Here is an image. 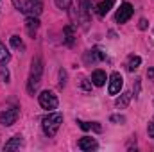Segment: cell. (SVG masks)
<instances>
[{
  "label": "cell",
  "mask_w": 154,
  "mask_h": 152,
  "mask_svg": "<svg viewBox=\"0 0 154 152\" xmlns=\"http://www.w3.org/2000/svg\"><path fill=\"white\" fill-rule=\"evenodd\" d=\"M41 74H43V61H41V57H34L31 63V75L27 81V91L31 95H34L38 91L39 84H41Z\"/></svg>",
  "instance_id": "obj_1"
},
{
  "label": "cell",
  "mask_w": 154,
  "mask_h": 152,
  "mask_svg": "<svg viewBox=\"0 0 154 152\" xmlns=\"http://www.w3.org/2000/svg\"><path fill=\"white\" fill-rule=\"evenodd\" d=\"M61 123H63V114H61V113H48L43 120H41L43 132H45L48 138L56 136V132L59 131Z\"/></svg>",
  "instance_id": "obj_2"
},
{
  "label": "cell",
  "mask_w": 154,
  "mask_h": 152,
  "mask_svg": "<svg viewBox=\"0 0 154 152\" xmlns=\"http://www.w3.org/2000/svg\"><path fill=\"white\" fill-rule=\"evenodd\" d=\"M39 106L43 109H56L57 108V97L52 91H41L39 93Z\"/></svg>",
  "instance_id": "obj_3"
},
{
  "label": "cell",
  "mask_w": 154,
  "mask_h": 152,
  "mask_svg": "<svg viewBox=\"0 0 154 152\" xmlns=\"http://www.w3.org/2000/svg\"><path fill=\"white\" fill-rule=\"evenodd\" d=\"M18 114H20V111L16 108H9V109H5V111L0 113V123L5 125V127H9V125H13L18 120Z\"/></svg>",
  "instance_id": "obj_4"
},
{
  "label": "cell",
  "mask_w": 154,
  "mask_h": 152,
  "mask_svg": "<svg viewBox=\"0 0 154 152\" xmlns=\"http://www.w3.org/2000/svg\"><path fill=\"white\" fill-rule=\"evenodd\" d=\"M122 86H124V77L120 75L118 72H113L111 77H109V88H108L109 95H116V93H120Z\"/></svg>",
  "instance_id": "obj_5"
},
{
  "label": "cell",
  "mask_w": 154,
  "mask_h": 152,
  "mask_svg": "<svg viewBox=\"0 0 154 152\" xmlns=\"http://www.w3.org/2000/svg\"><path fill=\"white\" fill-rule=\"evenodd\" d=\"M131 16H133V5L125 2V4H122V5H120V9L116 11L115 18H116V22H118V23H125Z\"/></svg>",
  "instance_id": "obj_6"
},
{
  "label": "cell",
  "mask_w": 154,
  "mask_h": 152,
  "mask_svg": "<svg viewBox=\"0 0 154 152\" xmlns=\"http://www.w3.org/2000/svg\"><path fill=\"white\" fill-rule=\"evenodd\" d=\"M25 29H27V34H29L31 38H34V36H36V32H38V29H39L38 16L29 14V16H27V20H25Z\"/></svg>",
  "instance_id": "obj_7"
},
{
  "label": "cell",
  "mask_w": 154,
  "mask_h": 152,
  "mask_svg": "<svg viewBox=\"0 0 154 152\" xmlns=\"http://www.w3.org/2000/svg\"><path fill=\"white\" fill-rule=\"evenodd\" d=\"M102 59H106V56L99 50V48H91V50H88V52H84V63H97V61H102Z\"/></svg>",
  "instance_id": "obj_8"
},
{
  "label": "cell",
  "mask_w": 154,
  "mask_h": 152,
  "mask_svg": "<svg viewBox=\"0 0 154 152\" xmlns=\"http://www.w3.org/2000/svg\"><path fill=\"white\" fill-rule=\"evenodd\" d=\"M113 5H115V0H100L97 4V14L99 16H106L113 9Z\"/></svg>",
  "instance_id": "obj_9"
},
{
  "label": "cell",
  "mask_w": 154,
  "mask_h": 152,
  "mask_svg": "<svg viewBox=\"0 0 154 152\" xmlns=\"http://www.w3.org/2000/svg\"><path fill=\"white\" fill-rule=\"evenodd\" d=\"M97 147H99V143H97L93 138L84 136V138L79 140V149H81V150H95Z\"/></svg>",
  "instance_id": "obj_10"
},
{
  "label": "cell",
  "mask_w": 154,
  "mask_h": 152,
  "mask_svg": "<svg viewBox=\"0 0 154 152\" xmlns=\"http://www.w3.org/2000/svg\"><path fill=\"white\" fill-rule=\"evenodd\" d=\"M22 145H23V140H22L20 134H16V136H13V138L4 145V150H16V149H20Z\"/></svg>",
  "instance_id": "obj_11"
},
{
  "label": "cell",
  "mask_w": 154,
  "mask_h": 152,
  "mask_svg": "<svg viewBox=\"0 0 154 152\" xmlns=\"http://www.w3.org/2000/svg\"><path fill=\"white\" fill-rule=\"evenodd\" d=\"M91 81H93V84H95V86H104V84H106V81H108L106 72H104V70H95V72L91 74Z\"/></svg>",
  "instance_id": "obj_12"
},
{
  "label": "cell",
  "mask_w": 154,
  "mask_h": 152,
  "mask_svg": "<svg viewBox=\"0 0 154 152\" xmlns=\"http://www.w3.org/2000/svg\"><path fill=\"white\" fill-rule=\"evenodd\" d=\"M129 102H131V93H129V91H125V93H122V95L115 100V106L118 108V109H124V108H127V106H129Z\"/></svg>",
  "instance_id": "obj_13"
},
{
  "label": "cell",
  "mask_w": 154,
  "mask_h": 152,
  "mask_svg": "<svg viewBox=\"0 0 154 152\" xmlns=\"http://www.w3.org/2000/svg\"><path fill=\"white\" fill-rule=\"evenodd\" d=\"M13 4H14V7L18 11H22L25 14H31V4H29V0H13Z\"/></svg>",
  "instance_id": "obj_14"
},
{
  "label": "cell",
  "mask_w": 154,
  "mask_h": 152,
  "mask_svg": "<svg viewBox=\"0 0 154 152\" xmlns=\"http://www.w3.org/2000/svg\"><path fill=\"white\" fill-rule=\"evenodd\" d=\"M29 4H31V14L32 16H38L43 11V0H29Z\"/></svg>",
  "instance_id": "obj_15"
},
{
  "label": "cell",
  "mask_w": 154,
  "mask_h": 152,
  "mask_svg": "<svg viewBox=\"0 0 154 152\" xmlns=\"http://www.w3.org/2000/svg\"><path fill=\"white\" fill-rule=\"evenodd\" d=\"M63 32H65V43L66 45H74V27L72 25H66Z\"/></svg>",
  "instance_id": "obj_16"
},
{
  "label": "cell",
  "mask_w": 154,
  "mask_h": 152,
  "mask_svg": "<svg viewBox=\"0 0 154 152\" xmlns=\"http://www.w3.org/2000/svg\"><path fill=\"white\" fill-rule=\"evenodd\" d=\"M140 63H142V59L138 57V56H133L131 59H129V65H127V70L129 72H134L138 66H140Z\"/></svg>",
  "instance_id": "obj_17"
},
{
  "label": "cell",
  "mask_w": 154,
  "mask_h": 152,
  "mask_svg": "<svg viewBox=\"0 0 154 152\" xmlns=\"http://www.w3.org/2000/svg\"><path fill=\"white\" fill-rule=\"evenodd\" d=\"M9 59H11V54H9V52H7V48L0 43V65H5Z\"/></svg>",
  "instance_id": "obj_18"
},
{
  "label": "cell",
  "mask_w": 154,
  "mask_h": 152,
  "mask_svg": "<svg viewBox=\"0 0 154 152\" xmlns=\"http://www.w3.org/2000/svg\"><path fill=\"white\" fill-rule=\"evenodd\" d=\"M11 45L18 50H23V41H22L20 36H11Z\"/></svg>",
  "instance_id": "obj_19"
},
{
  "label": "cell",
  "mask_w": 154,
  "mask_h": 152,
  "mask_svg": "<svg viewBox=\"0 0 154 152\" xmlns=\"http://www.w3.org/2000/svg\"><path fill=\"white\" fill-rule=\"evenodd\" d=\"M56 4H57L59 9H68L70 4H72V0H56Z\"/></svg>",
  "instance_id": "obj_20"
},
{
  "label": "cell",
  "mask_w": 154,
  "mask_h": 152,
  "mask_svg": "<svg viewBox=\"0 0 154 152\" xmlns=\"http://www.w3.org/2000/svg\"><path fill=\"white\" fill-rule=\"evenodd\" d=\"M59 79H61V81H59V86L63 88V86L66 84V81H65V79H66V72H65V70H61V72H59Z\"/></svg>",
  "instance_id": "obj_21"
},
{
  "label": "cell",
  "mask_w": 154,
  "mask_h": 152,
  "mask_svg": "<svg viewBox=\"0 0 154 152\" xmlns=\"http://www.w3.org/2000/svg\"><path fill=\"white\" fill-rule=\"evenodd\" d=\"M90 129H93L95 132H100V131H102V127H100V125H99L97 122H93V123H90Z\"/></svg>",
  "instance_id": "obj_22"
},
{
  "label": "cell",
  "mask_w": 154,
  "mask_h": 152,
  "mask_svg": "<svg viewBox=\"0 0 154 152\" xmlns=\"http://www.w3.org/2000/svg\"><path fill=\"white\" fill-rule=\"evenodd\" d=\"M109 120H111V122H116V123H118V122H125V118H124V116H118V114H113Z\"/></svg>",
  "instance_id": "obj_23"
},
{
  "label": "cell",
  "mask_w": 154,
  "mask_h": 152,
  "mask_svg": "<svg viewBox=\"0 0 154 152\" xmlns=\"http://www.w3.org/2000/svg\"><path fill=\"white\" fill-rule=\"evenodd\" d=\"M147 132H149V136H151V138H154V120L149 123V127H147Z\"/></svg>",
  "instance_id": "obj_24"
},
{
  "label": "cell",
  "mask_w": 154,
  "mask_h": 152,
  "mask_svg": "<svg viewBox=\"0 0 154 152\" xmlns=\"http://www.w3.org/2000/svg\"><path fill=\"white\" fill-rule=\"evenodd\" d=\"M0 75H2V79H4L5 82H7V79H9V72H7L5 68H2V70H0Z\"/></svg>",
  "instance_id": "obj_25"
},
{
  "label": "cell",
  "mask_w": 154,
  "mask_h": 152,
  "mask_svg": "<svg viewBox=\"0 0 154 152\" xmlns=\"http://www.w3.org/2000/svg\"><path fill=\"white\" fill-rule=\"evenodd\" d=\"M77 123L81 125V129H82V131H88V129H90V123H88V122H77Z\"/></svg>",
  "instance_id": "obj_26"
},
{
  "label": "cell",
  "mask_w": 154,
  "mask_h": 152,
  "mask_svg": "<svg viewBox=\"0 0 154 152\" xmlns=\"http://www.w3.org/2000/svg\"><path fill=\"white\" fill-rule=\"evenodd\" d=\"M140 29H142V31H143V29H147V20H143V18L140 20Z\"/></svg>",
  "instance_id": "obj_27"
},
{
  "label": "cell",
  "mask_w": 154,
  "mask_h": 152,
  "mask_svg": "<svg viewBox=\"0 0 154 152\" xmlns=\"http://www.w3.org/2000/svg\"><path fill=\"white\" fill-rule=\"evenodd\" d=\"M82 88H84V90H90V84H88V81H86V79L82 81Z\"/></svg>",
  "instance_id": "obj_28"
},
{
  "label": "cell",
  "mask_w": 154,
  "mask_h": 152,
  "mask_svg": "<svg viewBox=\"0 0 154 152\" xmlns=\"http://www.w3.org/2000/svg\"><path fill=\"white\" fill-rule=\"evenodd\" d=\"M147 77H149V79H152V77H154V68H151V70L147 72Z\"/></svg>",
  "instance_id": "obj_29"
}]
</instances>
